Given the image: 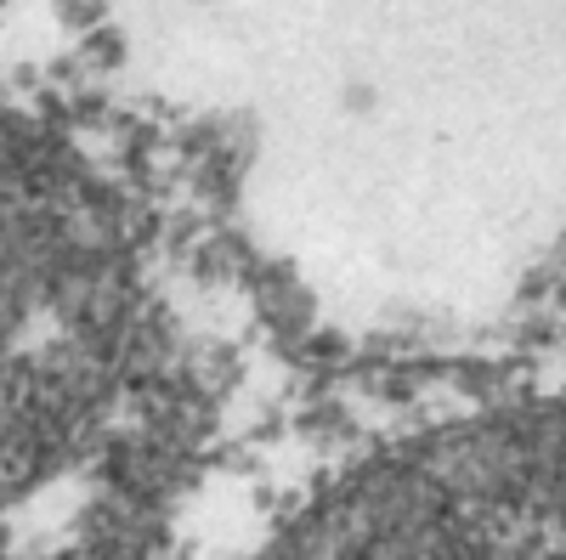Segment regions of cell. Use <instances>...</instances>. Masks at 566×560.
Returning a JSON list of instances; mask_svg holds the SVG:
<instances>
[{
  "label": "cell",
  "instance_id": "6da1fadb",
  "mask_svg": "<svg viewBox=\"0 0 566 560\" xmlns=\"http://www.w3.org/2000/svg\"><path fill=\"white\" fill-rule=\"evenodd\" d=\"M295 560H566V431L419 458L335 509Z\"/></svg>",
  "mask_w": 566,
  "mask_h": 560
}]
</instances>
